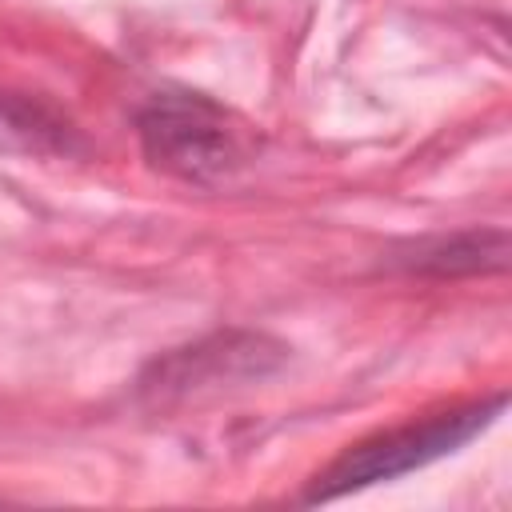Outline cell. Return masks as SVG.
<instances>
[{
	"mask_svg": "<svg viewBox=\"0 0 512 512\" xmlns=\"http://www.w3.org/2000/svg\"><path fill=\"white\" fill-rule=\"evenodd\" d=\"M512 256L508 232L504 228H460V232H440V236H420L400 248H392L388 264L416 272V276H492L504 272Z\"/></svg>",
	"mask_w": 512,
	"mask_h": 512,
	"instance_id": "277c9868",
	"label": "cell"
},
{
	"mask_svg": "<svg viewBox=\"0 0 512 512\" xmlns=\"http://www.w3.org/2000/svg\"><path fill=\"white\" fill-rule=\"evenodd\" d=\"M136 136L152 168L200 188L232 180L252 156L232 112L200 92H156L136 112Z\"/></svg>",
	"mask_w": 512,
	"mask_h": 512,
	"instance_id": "7a4b0ae2",
	"label": "cell"
},
{
	"mask_svg": "<svg viewBox=\"0 0 512 512\" xmlns=\"http://www.w3.org/2000/svg\"><path fill=\"white\" fill-rule=\"evenodd\" d=\"M284 364H288V344H280L276 336L228 328V332L200 336L192 344L168 348L156 360H148L136 380V396L148 408H172L184 400L260 384Z\"/></svg>",
	"mask_w": 512,
	"mask_h": 512,
	"instance_id": "3957f363",
	"label": "cell"
},
{
	"mask_svg": "<svg viewBox=\"0 0 512 512\" xmlns=\"http://www.w3.org/2000/svg\"><path fill=\"white\" fill-rule=\"evenodd\" d=\"M504 408H508V396L496 392V396L456 404V408L396 424L388 432H376V436L352 444L348 452H340L324 472H316V480L308 484L300 504H328V500L364 492L372 484H388L408 472H420V468L460 452L480 432H488L504 416Z\"/></svg>",
	"mask_w": 512,
	"mask_h": 512,
	"instance_id": "6da1fadb",
	"label": "cell"
}]
</instances>
